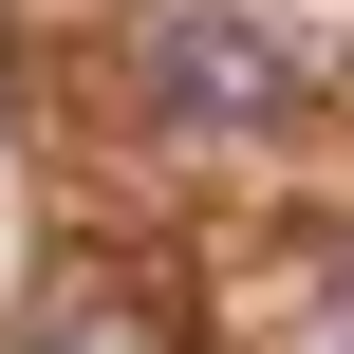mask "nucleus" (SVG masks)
<instances>
[{
    "instance_id": "1",
    "label": "nucleus",
    "mask_w": 354,
    "mask_h": 354,
    "mask_svg": "<svg viewBox=\"0 0 354 354\" xmlns=\"http://www.w3.org/2000/svg\"><path fill=\"white\" fill-rule=\"evenodd\" d=\"M149 93H168L187 131H280L317 75H299L280 19H243V0H168V19H149Z\"/></svg>"
},
{
    "instance_id": "2",
    "label": "nucleus",
    "mask_w": 354,
    "mask_h": 354,
    "mask_svg": "<svg viewBox=\"0 0 354 354\" xmlns=\"http://www.w3.org/2000/svg\"><path fill=\"white\" fill-rule=\"evenodd\" d=\"M37 354H168V336H149L131 299H56V317H37Z\"/></svg>"
}]
</instances>
